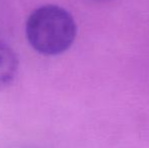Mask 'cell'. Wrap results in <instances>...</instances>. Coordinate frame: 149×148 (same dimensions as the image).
Listing matches in <instances>:
<instances>
[{
    "instance_id": "6da1fadb",
    "label": "cell",
    "mask_w": 149,
    "mask_h": 148,
    "mask_svg": "<svg viewBox=\"0 0 149 148\" xmlns=\"http://www.w3.org/2000/svg\"><path fill=\"white\" fill-rule=\"evenodd\" d=\"M74 18L63 7L47 4L30 14L26 24L29 43L39 53L59 55L67 51L76 37Z\"/></svg>"
},
{
    "instance_id": "7a4b0ae2",
    "label": "cell",
    "mask_w": 149,
    "mask_h": 148,
    "mask_svg": "<svg viewBox=\"0 0 149 148\" xmlns=\"http://www.w3.org/2000/svg\"><path fill=\"white\" fill-rule=\"evenodd\" d=\"M18 58L15 52L0 41V89L10 85L18 72Z\"/></svg>"
},
{
    "instance_id": "3957f363",
    "label": "cell",
    "mask_w": 149,
    "mask_h": 148,
    "mask_svg": "<svg viewBox=\"0 0 149 148\" xmlns=\"http://www.w3.org/2000/svg\"><path fill=\"white\" fill-rule=\"evenodd\" d=\"M96 1H100V0H96Z\"/></svg>"
}]
</instances>
